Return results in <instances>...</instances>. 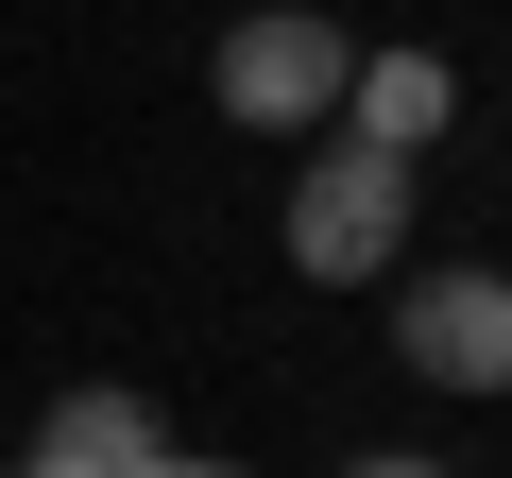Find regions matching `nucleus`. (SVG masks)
Masks as SVG:
<instances>
[{
    "mask_svg": "<svg viewBox=\"0 0 512 478\" xmlns=\"http://www.w3.org/2000/svg\"><path fill=\"white\" fill-rule=\"evenodd\" d=\"M35 461H52V478H154V461H171V427H154V393L86 376V393H52V410H35Z\"/></svg>",
    "mask_w": 512,
    "mask_h": 478,
    "instance_id": "obj_4",
    "label": "nucleus"
},
{
    "mask_svg": "<svg viewBox=\"0 0 512 478\" xmlns=\"http://www.w3.org/2000/svg\"><path fill=\"white\" fill-rule=\"evenodd\" d=\"M342 478H461V461H410V444H376V461H342Z\"/></svg>",
    "mask_w": 512,
    "mask_h": 478,
    "instance_id": "obj_6",
    "label": "nucleus"
},
{
    "mask_svg": "<svg viewBox=\"0 0 512 478\" xmlns=\"http://www.w3.org/2000/svg\"><path fill=\"white\" fill-rule=\"evenodd\" d=\"M393 359H410L427 393H512V274H478V257L410 274V291H393Z\"/></svg>",
    "mask_w": 512,
    "mask_h": 478,
    "instance_id": "obj_3",
    "label": "nucleus"
},
{
    "mask_svg": "<svg viewBox=\"0 0 512 478\" xmlns=\"http://www.w3.org/2000/svg\"><path fill=\"white\" fill-rule=\"evenodd\" d=\"M444 120H461V69H444V52H410V35H393V52H359V69H342V137L427 154Z\"/></svg>",
    "mask_w": 512,
    "mask_h": 478,
    "instance_id": "obj_5",
    "label": "nucleus"
},
{
    "mask_svg": "<svg viewBox=\"0 0 512 478\" xmlns=\"http://www.w3.org/2000/svg\"><path fill=\"white\" fill-rule=\"evenodd\" d=\"M342 69H359V35L342 18H308V0H256V18L222 35V120L239 137H308V120H342Z\"/></svg>",
    "mask_w": 512,
    "mask_h": 478,
    "instance_id": "obj_2",
    "label": "nucleus"
},
{
    "mask_svg": "<svg viewBox=\"0 0 512 478\" xmlns=\"http://www.w3.org/2000/svg\"><path fill=\"white\" fill-rule=\"evenodd\" d=\"M154 478H256V461H188V444H171V461H154Z\"/></svg>",
    "mask_w": 512,
    "mask_h": 478,
    "instance_id": "obj_7",
    "label": "nucleus"
},
{
    "mask_svg": "<svg viewBox=\"0 0 512 478\" xmlns=\"http://www.w3.org/2000/svg\"><path fill=\"white\" fill-rule=\"evenodd\" d=\"M0 478H52V461H35V444H18V461H0Z\"/></svg>",
    "mask_w": 512,
    "mask_h": 478,
    "instance_id": "obj_8",
    "label": "nucleus"
},
{
    "mask_svg": "<svg viewBox=\"0 0 512 478\" xmlns=\"http://www.w3.org/2000/svg\"><path fill=\"white\" fill-rule=\"evenodd\" d=\"M393 257H410V154L325 137V154L291 171V274H308V291H376Z\"/></svg>",
    "mask_w": 512,
    "mask_h": 478,
    "instance_id": "obj_1",
    "label": "nucleus"
}]
</instances>
